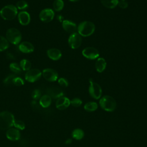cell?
Returning <instances> with one entry per match:
<instances>
[{"mask_svg":"<svg viewBox=\"0 0 147 147\" xmlns=\"http://www.w3.org/2000/svg\"><path fill=\"white\" fill-rule=\"evenodd\" d=\"M14 117L9 111H2L0 113V129L7 130L13 126Z\"/></svg>","mask_w":147,"mask_h":147,"instance_id":"6da1fadb","label":"cell"},{"mask_svg":"<svg viewBox=\"0 0 147 147\" xmlns=\"http://www.w3.org/2000/svg\"><path fill=\"white\" fill-rule=\"evenodd\" d=\"M78 33L83 37H88L93 34L95 26L93 22L88 21H84L80 23L78 26Z\"/></svg>","mask_w":147,"mask_h":147,"instance_id":"7a4b0ae2","label":"cell"},{"mask_svg":"<svg viewBox=\"0 0 147 147\" xmlns=\"http://www.w3.org/2000/svg\"><path fill=\"white\" fill-rule=\"evenodd\" d=\"M99 105L105 111L113 112L116 109L117 103L112 96L110 95H104L100 98Z\"/></svg>","mask_w":147,"mask_h":147,"instance_id":"3957f363","label":"cell"},{"mask_svg":"<svg viewBox=\"0 0 147 147\" xmlns=\"http://www.w3.org/2000/svg\"><path fill=\"white\" fill-rule=\"evenodd\" d=\"M18 14L17 8L13 5H9L3 7L0 10L1 17L7 21H10L16 18Z\"/></svg>","mask_w":147,"mask_h":147,"instance_id":"277c9868","label":"cell"},{"mask_svg":"<svg viewBox=\"0 0 147 147\" xmlns=\"http://www.w3.org/2000/svg\"><path fill=\"white\" fill-rule=\"evenodd\" d=\"M6 38L9 42L17 45L20 42L22 39V35L18 29L12 28L7 29L6 31Z\"/></svg>","mask_w":147,"mask_h":147,"instance_id":"5b68a950","label":"cell"},{"mask_svg":"<svg viewBox=\"0 0 147 147\" xmlns=\"http://www.w3.org/2000/svg\"><path fill=\"white\" fill-rule=\"evenodd\" d=\"M90 86L88 92L90 95L95 99H99L101 98L102 94V88L99 84L94 82L91 79H89Z\"/></svg>","mask_w":147,"mask_h":147,"instance_id":"8992f818","label":"cell"},{"mask_svg":"<svg viewBox=\"0 0 147 147\" xmlns=\"http://www.w3.org/2000/svg\"><path fill=\"white\" fill-rule=\"evenodd\" d=\"M82 41V36L76 32L72 33L69 36L68 40V42L69 47L74 49L78 48L81 45Z\"/></svg>","mask_w":147,"mask_h":147,"instance_id":"52a82bcc","label":"cell"},{"mask_svg":"<svg viewBox=\"0 0 147 147\" xmlns=\"http://www.w3.org/2000/svg\"><path fill=\"white\" fill-rule=\"evenodd\" d=\"M41 72L37 68L30 69L28 71L25 75V79L29 82L33 83L38 80L41 76Z\"/></svg>","mask_w":147,"mask_h":147,"instance_id":"ba28073f","label":"cell"},{"mask_svg":"<svg viewBox=\"0 0 147 147\" xmlns=\"http://www.w3.org/2000/svg\"><path fill=\"white\" fill-rule=\"evenodd\" d=\"M55 16V13L51 9H44L42 10L39 14L40 20L44 22H49L53 20Z\"/></svg>","mask_w":147,"mask_h":147,"instance_id":"9c48e42d","label":"cell"},{"mask_svg":"<svg viewBox=\"0 0 147 147\" xmlns=\"http://www.w3.org/2000/svg\"><path fill=\"white\" fill-rule=\"evenodd\" d=\"M82 53L84 57L90 60H95L99 56V51L94 47H86Z\"/></svg>","mask_w":147,"mask_h":147,"instance_id":"30bf717a","label":"cell"},{"mask_svg":"<svg viewBox=\"0 0 147 147\" xmlns=\"http://www.w3.org/2000/svg\"><path fill=\"white\" fill-rule=\"evenodd\" d=\"M42 75L45 79L49 82H55L58 78L57 72L52 68H45L42 71Z\"/></svg>","mask_w":147,"mask_h":147,"instance_id":"8fae6325","label":"cell"},{"mask_svg":"<svg viewBox=\"0 0 147 147\" xmlns=\"http://www.w3.org/2000/svg\"><path fill=\"white\" fill-rule=\"evenodd\" d=\"M70 105V100L64 96L59 98L56 102V107L60 110H63L68 108Z\"/></svg>","mask_w":147,"mask_h":147,"instance_id":"7c38bea8","label":"cell"},{"mask_svg":"<svg viewBox=\"0 0 147 147\" xmlns=\"http://www.w3.org/2000/svg\"><path fill=\"white\" fill-rule=\"evenodd\" d=\"M6 137L11 141H17L20 138V133L16 128H10L6 133Z\"/></svg>","mask_w":147,"mask_h":147,"instance_id":"4fadbf2b","label":"cell"},{"mask_svg":"<svg viewBox=\"0 0 147 147\" xmlns=\"http://www.w3.org/2000/svg\"><path fill=\"white\" fill-rule=\"evenodd\" d=\"M18 19L20 24L25 26L30 23V16L27 11H22L18 14Z\"/></svg>","mask_w":147,"mask_h":147,"instance_id":"5bb4252c","label":"cell"},{"mask_svg":"<svg viewBox=\"0 0 147 147\" xmlns=\"http://www.w3.org/2000/svg\"><path fill=\"white\" fill-rule=\"evenodd\" d=\"M63 28L65 31L69 33H74L75 32L77 28L76 25L69 20H63L62 22Z\"/></svg>","mask_w":147,"mask_h":147,"instance_id":"9a60e30c","label":"cell"},{"mask_svg":"<svg viewBox=\"0 0 147 147\" xmlns=\"http://www.w3.org/2000/svg\"><path fill=\"white\" fill-rule=\"evenodd\" d=\"M19 50L23 53H29L33 52L34 51V46L32 44L28 41H24L20 44L18 45Z\"/></svg>","mask_w":147,"mask_h":147,"instance_id":"2e32d148","label":"cell"},{"mask_svg":"<svg viewBox=\"0 0 147 147\" xmlns=\"http://www.w3.org/2000/svg\"><path fill=\"white\" fill-rule=\"evenodd\" d=\"M48 95L51 98L54 99H58L59 98L63 96L64 93L63 91L58 87H51L47 90Z\"/></svg>","mask_w":147,"mask_h":147,"instance_id":"e0dca14e","label":"cell"},{"mask_svg":"<svg viewBox=\"0 0 147 147\" xmlns=\"http://www.w3.org/2000/svg\"><path fill=\"white\" fill-rule=\"evenodd\" d=\"M47 53L48 57L53 60H58L62 56L61 51L57 48L49 49L47 51Z\"/></svg>","mask_w":147,"mask_h":147,"instance_id":"ac0fdd59","label":"cell"},{"mask_svg":"<svg viewBox=\"0 0 147 147\" xmlns=\"http://www.w3.org/2000/svg\"><path fill=\"white\" fill-rule=\"evenodd\" d=\"M106 65H107V63L106 60L102 57H99L97 59L95 62V67L97 72L101 73L105 69L106 67Z\"/></svg>","mask_w":147,"mask_h":147,"instance_id":"d6986e66","label":"cell"},{"mask_svg":"<svg viewBox=\"0 0 147 147\" xmlns=\"http://www.w3.org/2000/svg\"><path fill=\"white\" fill-rule=\"evenodd\" d=\"M52 103V98L48 94L42 95L40 98V105L44 108L49 107Z\"/></svg>","mask_w":147,"mask_h":147,"instance_id":"ffe728a7","label":"cell"},{"mask_svg":"<svg viewBox=\"0 0 147 147\" xmlns=\"http://www.w3.org/2000/svg\"><path fill=\"white\" fill-rule=\"evenodd\" d=\"M102 4L106 8L113 9L118 3V0H100Z\"/></svg>","mask_w":147,"mask_h":147,"instance_id":"44dd1931","label":"cell"},{"mask_svg":"<svg viewBox=\"0 0 147 147\" xmlns=\"http://www.w3.org/2000/svg\"><path fill=\"white\" fill-rule=\"evenodd\" d=\"M84 136V131L79 128L74 129L72 132V137L76 140H80L83 139Z\"/></svg>","mask_w":147,"mask_h":147,"instance_id":"7402d4cb","label":"cell"},{"mask_svg":"<svg viewBox=\"0 0 147 147\" xmlns=\"http://www.w3.org/2000/svg\"><path fill=\"white\" fill-rule=\"evenodd\" d=\"M98 105L95 102H89L86 103L84 106V109L88 112L95 111L98 109Z\"/></svg>","mask_w":147,"mask_h":147,"instance_id":"603a6c76","label":"cell"},{"mask_svg":"<svg viewBox=\"0 0 147 147\" xmlns=\"http://www.w3.org/2000/svg\"><path fill=\"white\" fill-rule=\"evenodd\" d=\"M20 66L22 70L25 71H28L30 69L32 64L29 60L27 59H22L20 63Z\"/></svg>","mask_w":147,"mask_h":147,"instance_id":"cb8c5ba5","label":"cell"},{"mask_svg":"<svg viewBox=\"0 0 147 147\" xmlns=\"http://www.w3.org/2000/svg\"><path fill=\"white\" fill-rule=\"evenodd\" d=\"M9 47V41L3 36L0 35V52H2Z\"/></svg>","mask_w":147,"mask_h":147,"instance_id":"d4e9b609","label":"cell"},{"mask_svg":"<svg viewBox=\"0 0 147 147\" xmlns=\"http://www.w3.org/2000/svg\"><path fill=\"white\" fill-rule=\"evenodd\" d=\"M64 5L63 0H55L53 3V7L56 11H60L63 9Z\"/></svg>","mask_w":147,"mask_h":147,"instance_id":"484cf974","label":"cell"},{"mask_svg":"<svg viewBox=\"0 0 147 147\" xmlns=\"http://www.w3.org/2000/svg\"><path fill=\"white\" fill-rule=\"evenodd\" d=\"M9 68H10V69L14 74H20L22 71V69L21 68L20 64L15 62L10 63L9 65Z\"/></svg>","mask_w":147,"mask_h":147,"instance_id":"4316f807","label":"cell"},{"mask_svg":"<svg viewBox=\"0 0 147 147\" xmlns=\"http://www.w3.org/2000/svg\"><path fill=\"white\" fill-rule=\"evenodd\" d=\"M16 7L17 9H18L20 10H23L28 7V4L25 1H20L17 3Z\"/></svg>","mask_w":147,"mask_h":147,"instance_id":"83f0119b","label":"cell"},{"mask_svg":"<svg viewBox=\"0 0 147 147\" xmlns=\"http://www.w3.org/2000/svg\"><path fill=\"white\" fill-rule=\"evenodd\" d=\"M13 125L16 129L20 130H24L25 127V125L24 122L21 120H15Z\"/></svg>","mask_w":147,"mask_h":147,"instance_id":"f1b7e54d","label":"cell"},{"mask_svg":"<svg viewBox=\"0 0 147 147\" xmlns=\"http://www.w3.org/2000/svg\"><path fill=\"white\" fill-rule=\"evenodd\" d=\"M12 84H13L14 85L17 86H20L24 85V82L23 79L22 78H21L20 77L15 76L14 78L13 79Z\"/></svg>","mask_w":147,"mask_h":147,"instance_id":"f546056e","label":"cell"},{"mask_svg":"<svg viewBox=\"0 0 147 147\" xmlns=\"http://www.w3.org/2000/svg\"><path fill=\"white\" fill-rule=\"evenodd\" d=\"M70 102H71V104L72 105V106H73L74 107H79L82 104V100L79 98H75L72 99L71 100H70Z\"/></svg>","mask_w":147,"mask_h":147,"instance_id":"4dcf8cb0","label":"cell"},{"mask_svg":"<svg viewBox=\"0 0 147 147\" xmlns=\"http://www.w3.org/2000/svg\"><path fill=\"white\" fill-rule=\"evenodd\" d=\"M32 97L33 98V99H34L35 100H37V99L40 98H41L40 91L38 89H36V90H33L32 93Z\"/></svg>","mask_w":147,"mask_h":147,"instance_id":"1f68e13d","label":"cell"},{"mask_svg":"<svg viewBox=\"0 0 147 147\" xmlns=\"http://www.w3.org/2000/svg\"><path fill=\"white\" fill-rule=\"evenodd\" d=\"M16 76L14 75H10L7 76L4 80H3V83L5 84H12L13 79Z\"/></svg>","mask_w":147,"mask_h":147,"instance_id":"d6a6232c","label":"cell"},{"mask_svg":"<svg viewBox=\"0 0 147 147\" xmlns=\"http://www.w3.org/2000/svg\"><path fill=\"white\" fill-rule=\"evenodd\" d=\"M58 83L59 84L63 87H67L68 86V82L67 79L63 78H61L58 79Z\"/></svg>","mask_w":147,"mask_h":147,"instance_id":"836d02e7","label":"cell"},{"mask_svg":"<svg viewBox=\"0 0 147 147\" xmlns=\"http://www.w3.org/2000/svg\"><path fill=\"white\" fill-rule=\"evenodd\" d=\"M118 5L119 6L120 8L126 9L128 6V3L126 2H125V1H121L118 2Z\"/></svg>","mask_w":147,"mask_h":147,"instance_id":"e575fe53","label":"cell"},{"mask_svg":"<svg viewBox=\"0 0 147 147\" xmlns=\"http://www.w3.org/2000/svg\"><path fill=\"white\" fill-rule=\"evenodd\" d=\"M71 142H72V139H71V138H68L65 142V144H71Z\"/></svg>","mask_w":147,"mask_h":147,"instance_id":"d590c367","label":"cell"},{"mask_svg":"<svg viewBox=\"0 0 147 147\" xmlns=\"http://www.w3.org/2000/svg\"><path fill=\"white\" fill-rule=\"evenodd\" d=\"M69 1H71V2H76V1H78L79 0H69Z\"/></svg>","mask_w":147,"mask_h":147,"instance_id":"8d00e7d4","label":"cell"},{"mask_svg":"<svg viewBox=\"0 0 147 147\" xmlns=\"http://www.w3.org/2000/svg\"><path fill=\"white\" fill-rule=\"evenodd\" d=\"M121 1H125V0H121Z\"/></svg>","mask_w":147,"mask_h":147,"instance_id":"74e56055","label":"cell"}]
</instances>
